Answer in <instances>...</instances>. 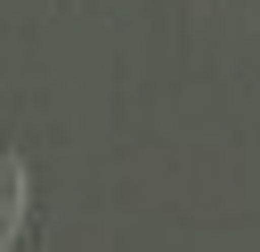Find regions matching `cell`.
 I'll list each match as a JSON object with an SVG mask.
<instances>
[{
	"label": "cell",
	"mask_w": 260,
	"mask_h": 252,
	"mask_svg": "<svg viewBox=\"0 0 260 252\" xmlns=\"http://www.w3.org/2000/svg\"><path fill=\"white\" fill-rule=\"evenodd\" d=\"M16 219H24V171H16V154H0V244L16 236Z\"/></svg>",
	"instance_id": "obj_1"
}]
</instances>
